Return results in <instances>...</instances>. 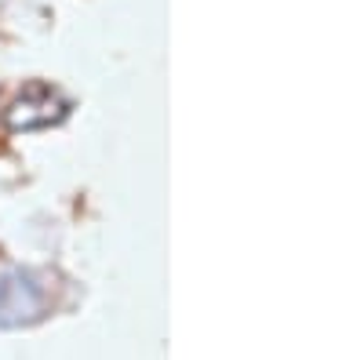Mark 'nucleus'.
<instances>
[{"label":"nucleus","instance_id":"nucleus-1","mask_svg":"<svg viewBox=\"0 0 364 360\" xmlns=\"http://www.w3.org/2000/svg\"><path fill=\"white\" fill-rule=\"evenodd\" d=\"M51 306L48 284L29 269H8L0 273V332L37 324Z\"/></svg>","mask_w":364,"mask_h":360}]
</instances>
